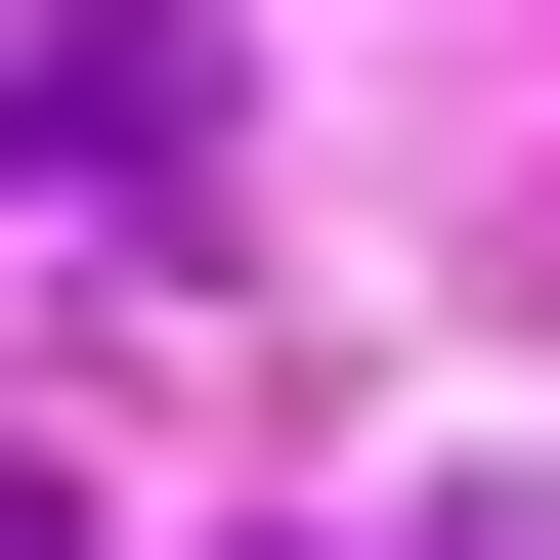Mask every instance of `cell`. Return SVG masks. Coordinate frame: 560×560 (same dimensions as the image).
I'll use <instances>...</instances> for the list:
<instances>
[{
    "label": "cell",
    "mask_w": 560,
    "mask_h": 560,
    "mask_svg": "<svg viewBox=\"0 0 560 560\" xmlns=\"http://www.w3.org/2000/svg\"><path fill=\"white\" fill-rule=\"evenodd\" d=\"M0 173H215V0H0Z\"/></svg>",
    "instance_id": "1"
},
{
    "label": "cell",
    "mask_w": 560,
    "mask_h": 560,
    "mask_svg": "<svg viewBox=\"0 0 560 560\" xmlns=\"http://www.w3.org/2000/svg\"><path fill=\"white\" fill-rule=\"evenodd\" d=\"M0 560H86V517H44V475H0Z\"/></svg>",
    "instance_id": "3"
},
{
    "label": "cell",
    "mask_w": 560,
    "mask_h": 560,
    "mask_svg": "<svg viewBox=\"0 0 560 560\" xmlns=\"http://www.w3.org/2000/svg\"><path fill=\"white\" fill-rule=\"evenodd\" d=\"M346 560H560V475H475V517H346Z\"/></svg>",
    "instance_id": "2"
}]
</instances>
